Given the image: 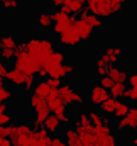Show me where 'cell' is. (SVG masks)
<instances>
[{"label":"cell","instance_id":"1","mask_svg":"<svg viewBox=\"0 0 137 146\" xmlns=\"http://www.w3.org/2000/svg\"><path fill=\"white\" fill-rule=\"evenodd\" d=\"M26 44H27V53L37 61L39 66H46L56 51L54 42L49 37H29Z\"/></svg>","mask_w":137,"mask_h":146},{"label":"cell","instance_id":"2","mask_svg":"<svg viewBox=\"0 0 137 146\" xmlns=\"http://www.w3.org/2000/svg\"><path fill=\"white\" fill-rule=\"evenodd\" d=\"M58 99L65 106H76V107L85 106V95L81 92L74 90L71 85H63L58 88Z\"/></svg>","mask_w":137,"mask_h":146},{"label":"cell","instance_id":"3","mask_svg":"<svg viewBox=\"0 0 137 146\" xmlns=\"http://www.w3.org/2000/svg\"><path fill=\"white\" fill-rule=\"evenodd\" d=\"M86 9L90 10V14H95L102 19L112 17L110 0H86Z\"/></svg>","mask_w":137,"mask_h":146},{"label":"cell","instance_id":"4","mask_svg":"<svg viewBox=\"0 0 137 146\" xmlns=\"http://www.w3.org/2000/svg\"><path fill=\"white\" fill-rule=\"evenodd\" d=\"M88 99H90V102H92L93 106H102L105 100L110 99V90L103 88L100 83L92 85L90 90H88Z\"/></svg>","mask_w":137,"mask_h":146},{"label":"cell","instance_id":"5","mask_svg":"<svg viewBox=\"0 0 137 146\" xmlns=\"http://www.w3.org/2000/svg\"><path fill=\"white\" fill-rule=\"evenodd\" d=\"M53 17H54V26H53V33H56V34H63L66 29L69 27H73L71 26V22H69V15L68 14H65V12H61V10H54L53 12Z\"/></svg>","mask_w":137,"mask_h":146},{"label":"cell","instance_id":"6","mask_svg":"<svg viewBox=\"0 0 137 146\" xmlns=\"http://www.w3.org/2000/svg\"><path fill=\"white\" fill-rule=\"evenodd\" d=\"M59 42L65 44V46H68V48H74V46H78L81 42V39H80V36H78V33H76L74 27H69L63 34H59Z\"/></svg>","mask_w":137,"mask_h":146},{"label":"cell","instance_id":"7","mask_svg":"<svg viewBox=\"0 0 137 146\" xmlns=\"http://www.w3.org/2000/svg\"><path fill=\"white\" fill-rule=\"evenodd\" d=\"M103 53L110 58V61H112V66L122 58V54L125 53V48H124V44H108L105 49H103Z\"/></svg>","mask_w":137,"mask_h":146},{"label":"cell","instance_id":"8","mask_svg":"<svg viewBox=\"0 0 137 146\" xmlns=\"http://www.w3.org/2000/svg\"><path fill=\"white\" fill-rule=\"evenodd\" d=\"M73 27L76 29V33H78V36H80L81 41H90L92 36H93V31H95V29H93L86 21H81V19H80Z\"/></svg>","mask_w":137,"mask_h":146},{"label":"cell","instance_id":"9","mask_svg":"<svg viewBox=\"0 0 137 146\" xmlns=\"http://www.w3.org/2000/svg\"><path fill=\"white\" fill-rule=\"evenodd\" d=\"M129 75L130 72L124 70V68H119V66H108V76L115 82V83H125L129 82Z\"/></svg>","mask_w":137,"mask_h":146},{"label":"cell","instance_id":"10","mask_svg":"<svg viewBox=\"0 0 137 146\" xmlns=\"http://www.w3.org/2000/svg\"><path fill=\"white\" fill-rule=\"evenodd\" d=\"M5 80L7 82H10V83H14V85H17V87H24V73L19 72V70H15V68H10L7 75H5Z\"/></svg>","mask_w":137,"mask_h":146},{"label":"cell","instance_id":"11","mask_svg":"<svg viewBox=\"0 0 137 146\" xmlns=\"http://www.w3.org/2000/svg\"><path fill=\"white\" fill-rule=\"evenodd\" d=\"M37 24H39V27H42V29L53 27V26H54V17H53V12H47V10L39 12V15H37Z\"/></svg>","mask_w":137,"mask_h":146},{"label":"cell","instance_id":"12","mask_svg":"<svg viewBox=\"0 0 137 146\" xmlns=\"http://www.w3.org/2000/svg\"><path fill=\"white\" fill-rule=\"evenodd\" d=\"M61 122H59V119H58V115H54V114H51L46 121H44V127H46V131L49 133V134H56L59 129H61Z\"/></svg>","mask_w":137,"mask_h":146},{"label":"cell","instance_id":"13","mask_svg":"<svg viewBox=\"0 0 137 146\" xmlns=\"http://www.w3.org/2000/svg\"><path fill=\"white\" fill-rule=\"evenodd\" d=\"M47 106L51 114L54 115H61V114H66V106L58 99V97H53V99H47Z\"/></svg>","mask_w":137,"mask_h":146},{"label":"cell","instance_id":"14","mask_svg":"<svg viewBox=\"0 0 137 146\" xmlns=\"http://www.w3.org/2000/svg\"><path fill=\"white\" fill-rule=\"evenodd\" d=\"M63 138L68 143V146H78L80 141V134L76 131V127H65L63 129Z\"/></svg>","mask_w":137,"mask_h":146},{"label":"cell","instance_id":"15","mask_svg":"<svg viewBox=\"0 0 137 146\" xmlns=\"http://www.w3.org/2000/svg\"><path fill=\"white\" fill-rule=\"evenodd\" d=\"M32 94H36V95H39V97H42V99L47 100V97H49V94H51V88H49L47 82H46V80H39L34 85V88H32Z\"/></svg>","mask_w":137,"mask_h":146},{"label":"cell","instance_id":"16","mask_svg":"<svg viewBox=\"0 0 137 146\" xmlns=\"http://www.w3.org/2000/svg\"><path fill=\"white\" fill-rule=\"evenodd\" d=\"M125 94H127L125 83H115V85L110 88V97H112V99H117V100L125 99Z\"/></svg>","mask_w":137,"mask_h":146},{"label":"cell","instance_id":"17","mask_svg":"<svg viewBox=\"0 0 137 146\" xmlns=\"http://www.w3.org/2000/svg\"><path fill=\"white\" fill-rule=\"evenodd\" d=\"M117 104H119V100L110 97L108 100H105L102 106H100V110H102L105 115H113L115 114V109H117Z\"/></svg>","mask_w":137,"mask_h":146},{"label":"cell","instance_id":"18","mask_svg":"<svg viewBox=\"0 0 137 146\" xmlns=\"http://www.w3.org/2000/svg\"><path fill=\"white\" fill-rule=\"evenodd\" d=\"M129 110H130V106H129L127 100H119L117 109H115V114H113V115H115L117 119H122V117H127Z\"/></svg>","mask_w":137,"mask_h":146},{"label":"cell","instance_id":"19","mask_svg":"<svg viewBox=\"0 0 137 146\" xmlns=\"http://www.w3.org/2000/svg\"><path fill=\"white\" fill-rule=\"evenodd\" d=\"M65 60H66V54H65L63 51L58 49V51H54V54L51 56V60H49L47 65H54V66H58V65H65V63H66Z\"/></svg>","mask_w":137,"mask_h":146},{"label":"cell","instance_id":"20","mask_svg":"<svg viewBox=\"0 0 137 146\" xmlns=\"http://www.w3.org/2000/svg\"><path fill=\"white\" fill-rule=\"evenodd\" d=\"M17 44H19V41L15 39V36H12V34H7V36L2 37V46L7 48V49H15Z\"/></svg>","mask_w":137,"mask_h":146},{"label":"cell","instance_id":"21","mask_svg":"<svg viewBox=\"0 0 137 146\" xmlns=\"http://www.w3.org/2000/svg\"><path fill=\"white\" fill-rule=\"evenodd\" d=\"M36 83L37 82H36V76L32 73H24V87H22L24 92H29L31 88H34Z\"/></svg>","mask_w":137,"mask_h":146},{"label":"cell","instance_id":"22","mask_svg":"<svg viewBox=\"0 0 137 146\" xmlns=\"http://www.w3.org/2000/svg\"><path fill=\"white\" fill-rule=\"evenodd\" d=\"M93 127H95V133H97V136L107 138V136H110V134H112L110 124H107V122H103V124H100V126H93Z\"/></svg>","mask_w":137,"mask_h":146},{"label":"cell","instance_id":"23","mask_svg":"<svg viewBox=\"0 0 137 146\" xmlns=\"http://www.w3.org/2000/svg\"><path fill=\"white\" fill-rule=\"evenodd\" d=\"M95 66H112V61H110V58L102 51L100 54L95 56Z\"/></svg>","mask_w":137,"mask_h":146},{"label":"cell","instance_id":"24","mask_svg":"<svg viewBox=\"0 0 137 146\" xmlns=\"http://www.w3.org/2000/svg\"><path fill=\"white\" fill-rule=\"evenodd\" d=\"M88 114H90V119H92V124H93V126H100V124H103L105 115L100 114L98 110H90Z\"/></svg>","mask_w":137,"mask_h":146},{"label":"cell","instance_id":"25","mask_svg":"<svg viewBox=\"0 0 137 146\" xmlns=\"http://www.w3.org/2000/svg\"><path fill=\"white\" fill-rule=\"evenodd\" d=\"M46 102V99H42V97H39V95H36V94H31L29 95V107H32V109H37L39 106H42Z\"/></svg>","mask_w":137,"mask_h":146},{"label":"cell","instance_id":"26","mask_svg":"<svg viewBox=\"0 0 137 146\" xmlns=\"http://www.w3.org/2000/svg\"><path fill=\"white\" fill-rule=\"evenodd\" d=\"M34 129L27 122H19V136H32Z\"/></svg>","mask_w":137,"mask_h":146},{"label":"cell","instance_id":"27","mask_svg":"<svg viewBox=\"0 0 137 146\" xmlns=\"http://www.w3.org/2000/svg\"><path fill=\"white\" fill-rule=\"evenodd\" d=\"M86 22H88L93 29H97V27H102L103 19H102V17H98V15H95V14H90V17L86 19Z\"/></svg>","mask_w":137,"mask_h":146},{"label":"cell","instance_id":"28","mask_svg":"<svg viewBox=\"0 0 137 146\" xmlns=\"http://www.w3.org/2000/svg\"><path fill=\"white\" fill-rule=\"evenodd\" d=\"M127 119H129L130 129H136L137 127V107H130L129 114H127Z\"/></svg>","mask_w":137,"mask_h":146},{"label":"cell","instance_id":"29","mask_svg":"<svg viewBox=\"0 0 137 146\" xmlns=\"http://www.w3.org/2000/svg\"><path fill=\"white\" fill-rule=\"evenodd\" d=\"M19 0H2V9L3 10H17L19 9Z\"/></svg>","mask_w":137,"mask_h":146},{"label":"cell","instance_id":"30","mask_svg":"<svg viewBox=\"0 0 137 146\" xmlns=\"http://www.w3.org/2000/svg\"><path fill=\"white\" fill-rule=\"evenodd\" d=\"M12 99V90L9 87H0V102H9Z\"/></svg>","mask_w":137,"mask_h":146},{"label":"cell","instance_id":"31","mask_svg":"<svg viewBox=\"0 0 137 146\" xmlns=\"http://www.w3.org/2000/svg\"><path fill=\"white\" fill-rule=\"evenodd\" d=\"M47 146H68V143L65 141V138H61V136L58 134V136H51Z\"/></svg>","mask_w":137,"mask_h":146},{"label":"cell","instance_id":"32","mask_svg":"<svg viewBox=\"0 0 137 146\" xmlns=\"http://www.w3.org/2000/svg\"><path fill=\"white\" fill-rule=\"evenodd\" d=\"M100 85H102L103 88H107V90H110L113 85H115V82L108 76V75H105V76H100Z\"/></svg>","mask_w":137,"mask_h":146},{"label":"cell","instance_id":"33","mask_svg":"<svg viewBox=\"0 0 137 146\" xmlns=\"http://www.w3.org/2000/svg\"><path fill=\"white\" fill-rule=\"evenodd\" d=\"M46 82H47V85H49V88H51V90H58L59 87H63L61 78H51V76H49Z\"/></svg>","mask_w":137,"mask_h":146},{"label":"cell","instance_id":"34","mask_svg":"<svg viewBox=\"0 0 137 146\" xmlns=\"http://www.w3.org/2000/svg\"><path fill=\"white\" fill-rule=\"evenodd\" d=\"M117 129H119V131H127V129H130L129 119H127V117H122V119H119V122H117Z\"/></svg>","mask_w":137,"mask_h":146},{"label":"cell","instance_id":"35","mask_svg":"<svg viewBox=\"0 0 137 146\" xmlns=\"http://www.w3.org/2000/svg\"><path fill=\"white\" fill-rule=\"evenodd\" d=\"M0 56H2L3 61H5V60H10V58H15V49H7V48H3L2 53H0Z\"/></svg>","mask_w":137,"mask_h":146},{"label":"cell","instance_id":"36","mask_svg":"<svg viewBox=\"0 0 137 146\" xmlns=\"http://www.w3.org/2000/svg\"><path fill=\"white\" fill-rule=\"evenodd\" d=\"M125 99H127V100H134V102H137V88L129 87V88H127V94H125Z\"/></svg>","mask_w":137,"mask_h":146},{"label":"cell","instance_id":"37","mask_svg":"<svg viewBox=\"0 0 137 146\" xmlns=\"http://www.w3.org/2000/svg\"><path fill=\"white\" fill-rule=\"evenodd\" d=\"M65 72H66V76H68V75H74V73H76V65H73V63H65Z\"/></svg>","mask_w":137,"mask_h":146},{"label":"cell","instance_id":"38","mask_svg":"<svg viewBox=\"0 0 137 146\" xmlns=\"http://www.w3.org/2000/svg\"><path fill=\"white\" fill-rule=\"evenodd\" d=\"M129 85H130L132 88H137V72L129 75Z\"/></svg>","mask_w":137,"mask_h":146},{"label":"cell","instance_id":"39","mask_svg":"<svg viewBox=\"0 0 137 146\" xmlns=\"http://www.w3.org/2000/svg\"><path fill=\"white\" fill-rule=\"evenodd\" d=\"M95 73L98 76H105V75H108V66H95Z\"/></svg>","mask_w":137,"mask_h":146},{"label":"cell","instance_id":"40","mask_svg":"<svg viewBox=\"0 0 137 146\" xmlns=\"http://www.w3.org/2000/svg\"><path fill=\"white\" fill-rule=\"evenodd\" d=\"M58 119H59V122H61V124H65V126H66V124H69V121H71V117H69L68 112H66V114L58 115Z\"/></svg>","mask_w":137,"mask_h":146},{"label":"cell","instance_id":"41","mask_svg":"<svg viewBox=\"0 0 137 146\" xmlns=\"http://www.w3.org/2000/svg\"><path fill=\"white\" fill-rule=\"evenodd\" d=\"M7 72H9V68L5 66V61H2V60H0V76H3V78H5Z\"/></svg>","mask_w":137,"mask_h":146},{"label":"cell","instance_id":"42","mask_svg":"<svg viewBox=\"0 0 137 146\" xmlns=\"http://www.w3.org/2000/svg\"><path fill=\"white\" fill-rule=\"evenodd\" d=\"M88 17H90V10H88V9L85 7V9L81 10V14H80V19H81V21H86Z\"/></svg>","mask_w":137,"mask_h":146},{"label":"cell","instance_id":"43","mask_svg":"<svg viewBox=\"0 0 137 146\" xmlns=\"http://www.w3.org/2000/svg\"><path fill=\"white\" fill-rule=\"evenodd\" d=\"M49 2H51L56 9H59V7H63V5L66 3V0H49Z\"/></svg>","mask_w":137,"mask_h":146},{"label":"cell","instance_id":"44","mask_svg":"<svg viewBox=\"0 0 137 146\" xmlns=\"http://www.w3.org/2000/svg\"><path fill=\"white\" fill-rule=\"evenodd\" d=\"M0 146H14V145H12V141H10V138H7V136H3V138H2V141H0Z\"/></svg>","mask_w":137,"mask_h":146},{"label":"cell","instance_id":"45","mask_svg":"<svg viewBox=\"0 0 137 146\" xmlns=\"http://www.w3.org/2000/svg\"><path fill=\"white\" fill-rule=\"evenodd\" d=\"M37 75H39L41 78H44V76L47 75V70H46V66H41V68H39V73H37Z\"/></svg>","mask_w":137,"mask_h":146},{"label":"cell","instance_id":"46","mask_svg":"<svg viewBox=\"0 0 137 146\" xmlns=\"http://www.w3.org/2000/svg\"><path fill=\"white\" fill-rule=\"evenodd\" d=\"M5 112H9V110H7V106H5L3 102H0V115L5 114Z\"/></svg>","mask_w":137,"mask_h":146},{"label":"cell","instance_id":"47","mask_svg":"<svg viewBox=\"0 0 137 146\" xmlns=\"http://www.w3.org/2000/svg\"><path fill=\"white\" fill-rule=\"evenodd\" d=\"M132 146H137V134H134V138H132Z\"/></svg>","mask_w":137,"mask_h":146},{"label":"cell","instance_id":"48","mask_svg":"<svg viewBox=\"0 0 137 146\" xmlns=\"http://www.w3.org/2000/svg\"><path fill=\"white\" fill-rule=\"evenodd\" d=\"M0 87H5V78L3 76H0Z\"/></svg>","mask_w":137,"mask_h":146},{"label":"cell","instance_id":"49","mask_svg":"<svg viewBox=\"0 0 137 146\" xmlns=\"http://www.w3.org/2000/svg\"><path fill=\"white\" fill-rule=\"evenodd\" d=\"M117 2H119V3H122V5H125V3H127L129 0H117Z\"/></svg>","mask_w":137,"mask_h":146},{"label":"cell","instance_id":"50","mask_svg":"<svg viewBox=\"0 0 137 146\" xmlns=\"http://www.w3.org/2000/svg\"><path fill=\"white\" fill-rule=\"evenodd\" d=\"M2 49H3V46H2V37H0V53H2Z\"/></svg>","mask_w":137,"mask_h":146},{"label":"cell","instance_id":"51","mask_svg":"<svg viewBox=\"0 0 137 146\" xmlns=\"http://www.w3.org/2000/svg\"><path fill=\"white\" fill-rule=\"evenodd\" d=\"M134 131H136V134H137V127H136V129H134Z\"/></svg>","mask_w":137,"mask_h":146},{"label":"cell","instance_id":"52","mask_svg":"<svg viewBox=\"0 0 137 146\" xmlns=\"http://www.w3.org/2000/svg\"><path fill=\"white\" fill-rule=\"evenodd\" d=\"M120 146H127V145H120Z\"/></svg>","mask_w":137,"mask_h":146},{"label":"cell","instance_id":"53","mask_svg":"<svg viewBox=\"0 0 137 146\" xmlns=\"http://www.w3.org/2000/svg\"><path fill=\"white\" fill-rule=\"evenodd\" d=\"M136 107H137V102H136Z\"/></svg>","mask_w":137,"mask_h":146}]
</instances>
